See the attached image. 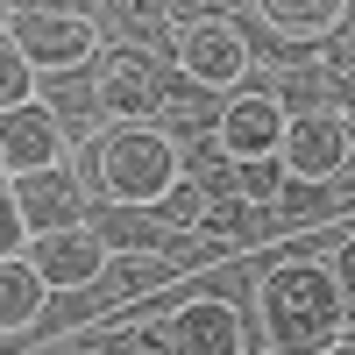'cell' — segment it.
I'll return each mask as SVG.
<instances>
[{
    "label": "cell",
    "mask_w": 355,
    "mask_h": 355,
    "mask_svg": "<svg viewBox=\"0 0 355 355\" xmlns=\"http://www.w3.org/2000/svg\"><path fill=\"white\" fill-rule=\"evenodd\" d=\"M256 327H263L270 355H320L341 334H355V313L327 263L291 256L277 270H263V284H256Z\"/></svg>",
    "instance_id": "1"
},
{
    "label": "cell",
    "mask_w": 355,
    "mask_h": 355,
    "mask_svg": "<svg viewBox=\"0 0 355 355\" xmlns=\"http://www.w3.org/2000/svg\"><path fill=\"white\" fill-rule=\"evenodd\" d=\"M85 171L107 206H157L185 178V142L150 121H107L85 150Z\"/></svg>",
    "instance_id": "2"
},
{
    "label": "cell",
    "mask_w": 355,
    "mask_h": 355,
    "mask_svg": "<svg viewBox=\"0 0 355 355\" xmlns=\"http://www.w3.org/2000/svg\"><path fill=\"white\" fill-rule=\"evenodd\" d=\"M171 50H178V71H185L192 93H234V85H249V71H256V50L242 36V21H227V15L185 21L171 36Z\"/></svg>",
    "instance_id": "3"
},
{
    "label": "cell",
    "mask_w": 355,
    "mask_h": 355,
    "mask_svg": "<svg viewBox=\"0 0 355 355\" xmlns=\"http://www.w3.org/2000/svg\"><path fill=\"white\" fill-rule=\"evenodd\" d=\"M8 36L21 43L28 64H36V78L85 71V64L100 57V28L85 21L78 8H15V15H8Z\"/></svg>",
    "instance_id": "4"
},
{
    "label": "cell",
    "mask_w": 355,
    "mask_h": 355,
    "mask_svg": "<svg viewBox=\"0 0 355 355\" xmlns=\"http://www.w3.org/2000/svg\"><path fill=\"white\" fill-rule=\"evenodd\" d=\"M142 348L157 355H249V327L234 299H178L157 327H142Z\"/></svg>",
    "instance_id": "5"
},
{
    "label": "cell",
    "mask_w": 355,
    "mask_h": 355,
    "mask_svg": "<svg viewBox=\"0 0 355 355\" xmlns=\"http://www.w3.org/2000/svg\"><path fill=\"white\" fill-rule=\"evenodd\" d=\"M277 164H284V178H306V185H327V178L355 171V128H348V114H334V107L284 114Z\"/></svg>",
    "instance_id": "6"
},
{
    "label": "cell",
    "mask_w": 355,
    "mask_h": 355,
    "mask_svg": "<svg viewBox=\"0 0 355 355\" xmlns=\"http://www.w3.org/2000/svg\"><path fill=\"white\" fill-rule=\"evenodd\" d=\"M214 150L227 164H249V157H277L284 142V100L277 93H256V85H234V93L214 107Z\"/></svg>",
    "instance_id": "7"
},
{
    "label": "cell",
    "mask_w": 355,
    "mask_h": 355,
    "mask_svg": "<svg viewBox=\"0 0 355 355\" xmlns=\"http://www.w3.org/2000/svg\"><path fill=\"white\" fill-rule=\"evenodd\" d=\"M21 256L36 263V277L50 284V299H57V291H93V284L107 277V263H114V242H107L93 220H78V227L36 234V242H28Z\"/></svg>",
    "instance_id": "8"
},
{
    "label": "cell",
    "mask_w": 355,
    "mask_h": 355,
    "mask_svg": "<svg viewBox=\"0 0 355 355\" xmlns=\"http://www.w3.org/2000/svg\"><path fill=\"white\" fill-rule=\"evenodd\" d=\"M93 100L107 121H157L164 107V71L150 50H100L93 57Z\"/></svg>",
    "instance_id": "9"
},
{
    "label": "cell",
    "mask_w": 355,
    "mask_h": 355,
    "mask_svg": "<svg viewBox=\"0 0 355 355\" xmlns=\"http://www.w3.org/2000/svg\"><path fill=\"white\" fill-rule=\"evenodd\" d=\"M64 157H71V128L43 100L0 114V178H36V171H57Z\"/></svg>",
    "instance_id": "10"
},
{
    "label": "cell",
    "mask_w": 355,
    "mask_h": 355,
    "mask_svg": "<svg viewBox=\"0 0 355 355\" xmlns=\"http://www.w3.org/2000/svg\"><path fill=\"white\" fill-rule=\"evenodd\" d=\"M15 185V206H21V220H28V242L36 234H57V227H78L85 220V192L71 185V171L57 164V171H36V178H8Z\"/></svg>",
    "instance_id": "11"
},
{
    "label": "cell",
    "mask_w": 355,
    "mask_h": 355,
    "mask_svg": "<svg viewBox=\"0 0 355 355\" xmlns=\"http://www.w3.org/2000/svg\"><path fill=\"white\" fill-rule=\"evenodd\" d=\"M277 43H327L355 21V0H249Z\"/></svg>",
    "instance_id": "12"
},
{
    "label": "cell",
    "mask_w": 355,
    "mask_h": 355,
    "mask_svg": "<svg viewBox=\"0 0 355 355\" xmlns=\"http://www.w3.org/2000/svg\"><path fill=\"white\" fill-rule=\"evenodd\" d=\"M43 313H50V284L36 277V263L28 256H0V341L43 327Z\"/></svg>",
    "instance_id": "13"
},
{
    "label": "cell",
    "mask_w": 355,
    "mask_h": 355,
    "mask_svg": "<svg viewBox=\"0 0 355 355\" xmlns=\"http://www.w3.org/2000/svg\"><path fill=\"white\" fill-rule=\"evenodd\" d=\"M36 64H28V57H21V43L8 36V28H0V114H8V107H28V100H36Z\"/></svg>",
    "instance_id": "14"
},
{
    "label": "cell",
    "mask_w": 355,
    "mask_h": 355,
    "mask_svg": "<svg viewBox=\"0 0 355 355\" xmlns=\"http://www.w3.org/2000/svg\"><path fill=\"white\" fill-rule=\"evenodd\" d=\"M284 192V164L277 157H249V164H234V199H249V206H277Z\"/></svg>",
    "instance_id": "15"
},
{
    "label": "cell",
    "mask_w": 355,
    "mask_h": 355,
    "mask_svg": "<svg viewBox=\"0 0 355 355\" xmlns=\"http://www.w3.org/2000/svg\"><path fill=\"white\" fill-rule=\"evenodd\" d=\"M334 206V185H306V178H284V192H277V206L270 214H284V220H313V214H327Z\"/></svg>",
    "instance_id": "16"
},
{
    "label": "cell",
    "mask_w": 355,
    "mask_h": 355,
    "mask_svg": "<svg viewBox=\"0 0 355 355\" xmlns=\"http://www.w3.org/2000/svg\"><path fill=\"white\" fill-rule=\"evenodd\" d=\"M157 214L171 220V227H199V214H206V185H192V178H178V185L157 199Z\"/></svg>",
    "instance_id": "17"
},
{
    "label": "cell",
    "mask_w": 355,
    "mask_h": 355,
    "mask_svg": "<svg viewBox=\"0 0 355 355\" xmlns=\"http://www.w3.org/2000/svg\"><path fill=\"white\" fill-rule=\"evenodd\" d=\"M21 249H28V220L15 206V185L0 178V256H21Z\"/></svg>",
    "instance_id": "18"
},
{
    "label": "cell",
    "mask_w": 355,
    "mask_h": 355,
    "mask_svg": "<svg viewBox=\"0 0 355 355\" xmlns=\"http://www.w3.org/2000/svg\"><path fill=\"white\" fill-rule=\"evenodd\" d=\"M121 21H128V28H164V36H171L164 0H121Z\"/></svg>",
    "instance_id": "19"
},
{
    "label": "cell",
    "mask_w": 355,
    "mask_h": 355,
    "mask_svg": "<svg viewBox=\"0 0 355 355\" xmlns=\"http://www.w3.org/2000/svg\"><path fill=\"white\" fill-rule=\"evenodd\" d=\"M327 270H334V284H341V299H348V313H355V234H348V242L334 249V263H327Z\"/></svg>",
    "instance_id": "20"
},
{
    "label": "cell",
    "mask_w": 355,
    "mask_h": 355,
    "mask_svg": "<svg viewBox=\"0 0 355 355\" xmlns=\"http://www.w3.org/2000/svg\"><path fill=\"white\" fill-rule=\"evenodd\" d=\"M164 15L185 28V21H199V15H214V0H164Z\"/></svg>",
    "instance_id": "21"
},
{
    "label": "cell",
    "mask_w": 355,
    "mask_h": 355,
    "mask_svg": "<svg viewBox=\"0 0 355 355\" xmlns=\"http://www.w3.org/2000/svg\"><path fill=\"white\" fill-rule=\"evenodd\" d=\"M50 355H128V348H114V341H64V348H50Z\"/></svg>",
    "instance_id": "22"
},
{
    "label": "cell",
    "mask_w": 355,
    "mask_h": 355,
    "mask_svg": "<svg viewBox=\"0 0 355 355\" xmlns=\"http://www.w3.org/2000/svg\"><path fill=\"white\" fill-rule=\"evenodd\" d=\"M320 355H355V334H341L334 348H320Z\"/></svg>",
    "instance_id": "23"
},
{
    "label": "cell",
    "mask_w": 355,
    "mask_h": 355,
    "mask_svg": "<svg viewBox=\"0 0 355 355\" xmlns=\"http://www.w3.org/2000/svg\"><path fill=\"white\" fill-rule=\"evenodd\" d=\"M348 93H355V64H348Z\"/></svg>",
    "instance_id": "24"
},
{
    "label": "cell",
    "mask_w": 355,
    "mask_h": 355,
    "mask_svg": "<svg viewBox=\"0 0 355 355\" xmlns=\"http://www.w3.org/2000/svg\"><path fill=\"white\" fill-rule=\"evenodd\" d=\"M0 28H8V8H0Z\"/></svg>",
    "instance_id": "25"
},
{
    "label": "cell",
    "mask_w": 355,
    "mask_h": 355,
    "mask_svg": "<svg viewBox=\"0 0 355 355\" xmlns=\"http://www.w3.org/2000/svg\"><path fill=\"white\" fill-rule=\"evenodd\" d=\"M135 355H157V348H135Z\"/></svg>",
    "instance_id": "26"
},
{
    "label": "cell",
    "mask_w": 355,
    "mask_h": 355,
    "mask_svg": "<svg viewBox=\"0 0 355 355\" xmlns=\"http://www.w3.org/2000/svg\"><path fill=\"white\" fill-rule=\"evenodd\" d=\"M263 355H270V348H263Z\"/></svg>",
    "instance_id": "27"
}]
</instances>
